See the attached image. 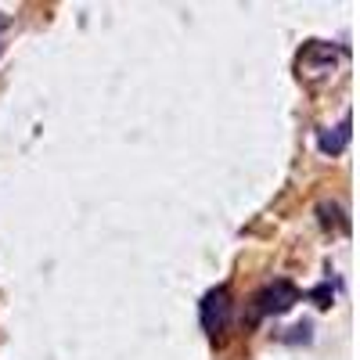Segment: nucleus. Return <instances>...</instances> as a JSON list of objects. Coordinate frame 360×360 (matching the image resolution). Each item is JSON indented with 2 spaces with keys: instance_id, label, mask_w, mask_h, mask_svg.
Returning a JSON list of instances; mask_svg holds the SVG:
<instances>
[{
  "instance_id": "f257e3e1",
  "label": "nucleus",
  "mask_w": 360,
  "mask_h": 360,
  "mask_svg": "<svg viewBox=\"0 0 360 360\" xmlns=\"http://www.w3.org/2000/svg\"><path fill=\"white\" fill-rule=\"evenodd\" d=\"M198 317H202V328H205V335H224L227 332V324H231V288L227 285H217V288H209L202 295V303H198Z\"/></svg>"
},
{
  "instance_id": "f03ea898",
  "label": "nucleus",
  "mask_w": 360,
  "mask_h": 360,
  "mask_svg": "<svg viewBox=\"0 0 360 360\" xmlns=\"http://www.w3.org/2000/svg\"><path fill=\"white\" fill-rule=\"evenodd\" d=\"M299 303V288L285 278L270 281L259 295H256V314L259 317H278V314H288L292 307Z\"/></svg>"
},
{
  "instance_id": "7ed1b4c3",
  "label": "nucleus",
  "mask_w": 360,
  "mask_h": 360,
  "mask_svg": "<svg viewBox=\"0 0 360 360\" xmlns=\"http://www.w3.org/2000/svg\"><path fill=\"white\" fill-rule=\"evenodd\" d=\"M346 144H349V119H342L335 130H321L317 134V148L324 155H342Z\"/></svg>"
},
{
  "instance_id": "20e7f679",
  "label": "nucleus",
  "mask_w": 360,
  "mask_h": 360,
  "mask_svg": "<svg viewBox=\"0 0 360 360\" xmlns=\"http://www.w3.org/2000/svg\"><path fill=\"white\" fill-rule=\"evenodd\" d=\"M0 25H4V22H0Z\"/></svg>"
}]
</instances>
